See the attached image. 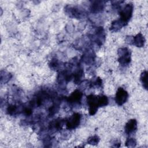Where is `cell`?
<instances>
[{"instance_id": "cell-19", "label": "cell", "mask_w": 148, "mask_h": 148, "mask_svg": "<svg viewBox=\"0 0 148 148\" xmlns=\"http://www.w3.org/2000/svg\"><path fill=\"white\" fill-rule=\"evenodd\" d=\"M61 64L62 62H60L58 60L53 58L50 61L49 63V66L53 70H58L61 67Z\"/></svg>"}, {"instance_id": "cell-12", "label": "cell", "mask_w": 148, "mask_h": 148, "mask_svg": "<svg viewBox=\"0 0 148 148\" xmlns=\"http://www.w3.org/2000/svg\"><path fill=\"white\" fill-rule=\"evenodd\" d=\"M137 130V121L136 119H132L128 121L124 127L125 133L127 135H131L135 132Z\"/></svg>"}, {"instance_id": "cell-13", "label": "cell", "mask_w": 148, "mask_h": 148, "mask_svg": "<svg viewBox=\"0 0 148 148\" xmlns=\"http://www.w3.org/2000/svg\"><path fill=\"white\" fill-rule=\"evenodd\" d=\"M64 124V120L61 118H57L53 120L49 124V128L50 130L57 131L62 129Z\"/></svg>"}, {"instance_id": "cell-8", "label": "cell", "mask_w": 148, "mask_h": 148, "mask_svg": "<svg viewBox=\"0 0 148 148\" xmlns=\"http://www.w3.org/2000/svg\"><path fill=\"white\" fill-rule=\"evenodd\" d=\"M126 41L127 43L132 44L138 47H142L144 46L146 40L144 36L141 33H139L135 36H127Z\"/></svg>"}, {"instance_id": "cell-2", "label": "cell", "mask_w": 148, "mask_h": 148, "mask_svg": "<svg viewBox=\"0 0 148 148\" xmlns=\"http://www.w3.org/2000/svg\"><path fill=\"white\" fill-rule=\"evenodd\" d=\"M134 10V5L132 3H128L119 11L120 18L119 20L122 23L123 26H125L131 19Z\"/></svg>"}, {"instance_id": "cell-14", "label": "cell", "mask_w": 148, "mask_h": 148, "mask_svg": "<svg viewBox=\"0 0 148 148\" xmlns=\"http://www.w3.org/2000/svg\"><path fill=\"white\" fill-rule=\"evenodd\" d=\"M84 75V71L82 68L78 67L73 73V82L75 84H80L82 81V78Z\"/></svg>"}, {"instance_id": "cell-6", "label": "cell", "mask_w": 148, "mask_h": 148, "mask_svg": "<svg viewBox=\"0 0 148 148\" xmlns=\"http://www.w3.org/2000/svg\"><path fill=\"white\" fill-rule=\"evenodd\" d=\"M82 116L79 113H74L65 121L66 128L68 130H74L80 124Z\"/></svg>"}, {"instance_id": "cell-5", "label": "cell", "mask_w": 148, "mask_h": 148, "mask_svg": "<svg viewBox=\"0 0 148 148\" xmlns=\"http://www.w3.org/2000/svg\"><path fill=\"white\" fill-rule=\"evenodd\" d=\"M89 38L99 46H101L105 40V33L103 27H97L94 32L90 35Z\"/></svg>"}, {"instance_id": "cell-9", "label": "cell", "mask_w": 148, "mask_h": 148, "mask_svg": "<svg viewBox=\"0 0 148 148\" xmlns=\"http://www.w3.org/2000/svg\"><path fill=\"white\" fill-rule=\"evenodd\" d=\"M128 98V92L122 87H119L114 97L115 102L119 105L121 106L124 104Z\"/></svg>"}, {"instance_id": "cell-20", "label": "cell", "mask_w": 148, "mask_h": 148, "mask_svg": "<svg viewBox=\"0 0 148 148\" xmlns=\"http://www.w3.org/2000/svg\"><path fill=\"white\" fill-rule=\"evenodd\" d=\"M102 84V79L99 77H97L95 79H92L90 82V87H93L95 86L101 87Z\"/></svg>"}, {"instance_id": "cell-1", "label": "cell", "mask_w": 148, "mask_h": 148, "mask_svg": "<svg viewBox=\"0 0 148 148\" xmlns=\"http://www.w3.org/2000/svg\"><path fill=\"white\" fill-rule=\"evenodd\" d=\"M87 103L88 106L89 114L94 115L99 107H104L108 105L109 100L106 96L104 95H95L90 94L86 97Z\"/></svg>"}, {"instance_id": "cell-4", "label": "cell", "mask_w": 148, "mask_h": 148, "mask_svg": "<svg viewBox=\"0 0 148 148\" xmlns=\"http://www.w3.org/2000/svg\"><path fill=\"white\" fill-rule=\"evenodd\" d=\"M117 53L119 55L118 61L121 66H125L130 64L131 61V53L130 49L127 47H121L118 49Z\"/></svg>"}, {"instance_id": "cell-17", "label": "cell", "mask_w": 148, "mask_h": 148, "mask_svg": "<svg viewBox=\"0 0 148 148\" xmlns=\"http://www.w3.org/2000/svg\"><path fill=\"white\" fill-rule=\"evenodd\" d=\"M12 75L9 72H6L3 71H1V83L2 84L8 83L12 78Z\"/></svg>"}, {"instance_id": "cell-16", "label": "cell", "mask_w": 148, "mask_h": 148, "mask_svg": "<svg viewBox=\"0 0 148 148\" xmlns=\"http://www.w3.org/2000/svg\"><path fill=\"white\" fill-rule=\"evenodd\" d=\"M19 108L18 106L16 105H9L7 109H6V112L10 116H15L18 113Z\"/></svg>"}, {"instance_id": "cell-21", "label": "cell", "mask_w": 148, "mask_h": 148, "mask_svg": "<svg viewBox=\"0 0 148 148\" xmlns=\"http://www.w3.org/2000/svg\"><path fill=\"white\" fill-rule=\"evenodd\" d=\"M99 142V138L97 135L90 136L87 139V143L91 145H97Z\"/></svg>"}, {"instance_id": "cell-15", "label": "cell", "mask_w": 148, "mask_h": 148, "mask_svg": "<svg viewBox=\"0 0 148 148\" xmlns=\"http://www.w3.org/2000/svg\"><path fill=\"white\" fill-rule=\"evenodd\" d=\"M123 27V25L119 19L114 20L111 23L110 26L109 27V30L113 32H117L118 31L121 29Z\"/></svg>"}, {"instance_id": "cell-10", "label": "cell", "mask_w": 148, "mask_h": 148, "mask_svg": "<svg viewBox=\"0 0 148 148\" xmlns=\"http://www.w3.org/2000/svg\"><path fill=\"white\" fill-rule=\"evenodd\" d=\"M105 1H93L91 2L90 9L91 13H98L102 12L105 6Z\"/></svg>"}, {"instance_id": "cell-22", "label": "cell", "mask_w": 148, "mask_h": 148, "mask_svg": "<svg viewBox=\"0 0 148 148\" xmlns=\"http://www.w3.org/2000/svg\"><path fill=\"white\" fill-rule=\"evenodd\" d=\"M125 146L127 147H135L136 145V141L134 138H127L125 141Z\"/></svg>"}, {"instance_id": "cell-11", "label": "cell", "mask_w": 148, "mask_h": 148, "mask_svg": "<svg viewBox=\"0 0 148 148\" xmlns=\"http://www.w3.org/2000/svg\"><path fill=\"white\" fill-rule=\"evenodd\" d=\"M95 58V54L93 50L91 49H87L84 51L82 57V61L87 65L92 64Z\"/></svg>"}, {"instance_id": "cell-3", "label": "cell", "mask_w": 148, "mask_h": 148, "mask_svg": "<svg viewBox=\"0 0 148 148\" xmlns=\"http://www.w3.org/2000/svg\"><path fill=\"white\" fill-rule=\"evenodd\" d=\"M64 10L69 17L77 19L83 18L86 15V13L84 10L76 6L66 5L64 8Z\"/></svg>"}, {"instance_id": "cell-18", "label": "cell", "mask_w": 148, "mask_h": 148, "mask_svg": "<svg viewBox=\"0 0 148 148\" xmlns=\"http://www.w3.org/2000/svg\"><path fill=\"white\" fill-rule=\"evenodd\" d=\"M140 80L142 84L143 88L147 90V71H144L140 74Z\"/></svg>"}, {"instance_id": "cell-7", "label": "cell", "mask_w": 148, "mask_h": 148, "mask_svg": "<svg viewBox=\"0 0 148 148\" xmlns=\"http://www.w3.org/2000/svg\"><path fill=\"white\" fill-rule=\"evenodd\" d=\"M82 97L83 92L80 90L76 89L66 98V100L70 105H80L82 103Z\"/></svg>"}]
</instances>
